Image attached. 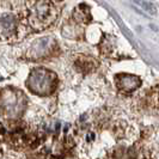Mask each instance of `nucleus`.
Masks as SVG:
<instances>
[{"mask_svg":"<svg viewBox=\"0 0 159 159\" xmlns=\"http://www.w3.org/2000/svg\"><path fill=\"white\" fill-rule=\"evenodd\" d=\"M56 8L52 0H28L26 20L35 30H43L55 20Z\"/></svg>","mask_w":159,"mask_h":159,"instance_id":"f257e3e1","label":"nucleus"},{"mask_svg":"<svg viewBox=\"0 0 159 159\" xmlns=\"http://www.w3.org/2000/svg\"><path fill=\"white\" fill-rule=\"evenodd\" d=\"M55 74L46 68H36L30 73L28 85L37 95H48L52 92L55 84Z\"/></svg>","mask_w":159,"mask_h":159,"instance_id":"f03ea898","label":"nucleus"},{"mask_svg":"<svg viewBox=\"0 0 159 159\" xmlns=\"http://www.w3.org/2000/svg\"><path fill=\"white\" fill-rule=\"evenodd\" d=\"M19 19L13 13H2L0 15V40L8 41L15 37L18 30Z\"/></svg>","mask_w":159,"mask_h":159,"instance_id":"7ed1b4c3","label":"nucleus"},{"mask_svg":"<svg viewBox=\"0 0 159 159\" xmlns=\"http://www.w3.org/2000/svg\"><path fill=\"white\" fill-rule=\"evenodd\" d=\"M54 46H55V40L52 36L37 39L36 41H34L32 44L30 46L29 55L31 56V59L44 57L52 53V50L54 49Z\"/></svg>","mask_w":159,"mask_h":159,"instance_id":"20e7f679","label":"nucleus"},{"mask_svg":"<svg viewBox=\"0 0 159 159\" xmlns=\"http://www.w3.org/2000/svg\"><path fill=\"white\" fill-rule=\"evenodd\" d=\"M22 96L17 91L8 90L4 95L2 105L8 116H17L20 112V105H22Z\"/></svg>","mask_w":159,"mask_h":159,"instance_id":"39448f33","label":"nucleus"},{"mask_svg":"<svg viewBox=\"0 0 159 159\" xmlns=\"http://www.w3.org/2000/svg\"><path fill=\"white\" fill-rule=\"evenodd\" d=\"M141 80L136 75L132 74H121L117 77V86L123 91H134L140 86Z\"/></svg>","mask_w":159,"mask_h":159,"instance_id":"423d86ee","label":"nucleus"},{"mask_svg":"<svg viewBox=\"0 0 159 159\" xmlns=\"http://www.w3.org/2000/svg\"><path fill=\"white\" fill-rule=\"evenodd\" d=\"M73 18L75 22L78 23H88L91 20V15H90V10L86 5H80L79 7L75 8Z\"/></svg>","mask_w":159,"mask_h":159,"instance_id":"0eeeda50","label":"nucleus"},{"mask_svg":"<svg viewBox=\"0 0 159 159\" xmlns=\"http://www.w3.org/2000/svg\"><path fill=\"white\" fill-rule=\"evenodd\" d=\"M133 4L145 15H148V16L157 15V7L152 2H150V1H146V0H133Z\"/></svg>","mask_w":159,"mask_h":159,"instance_id":"6e6552de","label":"nucleus"},{"mask_svg":"<svg viewBox=\"0 0 159 159\" xmlns=\"http://www.w3.org/2000/svg\"><path fill=\"white\" fill-rule=\"evenodd\" d=\"M57 1H62V0H57Z\"/></svg>","mask_w":159,"mask_h":159,"instance_id":"1a4fd4ad","label":"nucleus"}]
</instances>
